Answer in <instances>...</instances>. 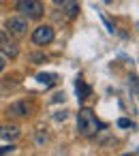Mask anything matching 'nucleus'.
Here are the masks:
<instances>
[{"mask_svg": "<svg viewBox=\"0 0 139 156\" xmlns=\"http://www.w3.org/2000/svg\"><path fill=\"white\" fill-rule=\"evenodd\" d=\"M101 126H103V124L96 120V115H94V111H92L90 107L79 109V113H77V130H79V135H84V137H94Z\"/></svg>", "mask_w": 139, "mask_h": 156, "instance_id": "1", "label": "nucleus"}, {"mask_svg": "<svg viewBox=\"0 0 139 156\" xmlns=\"http://www.w3.org/2000/svg\"><path fill=\"white\" fill-rule=\"evenodd\" d=\"M17 11L28 17V20H39L43 13H45V7L41 0H20L17 2Z\"/></svg>", "mask_w": 139, "mask_h": 156, "instance_id": "2", "label": "nucleus"}, {"mask_svg": "<svg viewBox=\"0 0 139 156\" xmlns=\"http://www.w3.org/2000/svg\"><path fill=\"white\" fill-rule=\"evenodd\" d=\"M0 51L5 58H17L20 56V47L13 39H9V34L5 30H0Z\"/></svg>", "mask_w": 139, "mask_h": 156, "instance_id": "3", "label": "nucleus"}, {"mask_svg": "<svg viewBox=\"0 0 139 156\" xmlns=\"http://www.w3.org/2000/svg\"><path fill=\"white\" fill-rule=\"evenodd\" d=\"M54 37H56V32L52 26H39L32 32V43L34 45H49L54 41Z\"/></svg>", "mask_w": 139, "mask_h": 156, "instance_id": "4", "label": "nucleus"}, {"mask_svg": "<svg viewBox=\"0 0 139 156\" xmlns=\"http://www.w3.org/2000/svg\"><path fill=\"white\" fill-rule=\"evenodd\" d=\"M7 32L15 37H24L28 32V20L26 17H9L7 20Z\"/></svg>", "mask_w": 139, "mask_h": 156, "instance_id": "5", "label": "nucleus"}, {"mask_svg": "<svg viewBox=\"0 0 139 156\" xmlns=\"http://www.w3.org/2000/svg\"><path fill=\"white\" fill-rule=\"evenodd\" d=\"M58 7H60V11L64 13L66 20H75L79 15V2L77 0H62Z\"/></svg>", "mask_w": 139, "mask_h": 156, "instance_id": "6", "label": "nucleus"}, {"mask_svg": "<svg viewBox=\"0 0 139 156\" xmlns=\"http://www.w3.org/2000/svg\"><path fill=\"white\" fill-rule=\"evenodd\" d=\"M22 133L15 124H0V139H7V141H13L17 139Z\"/></svg>", "mask_w": 139, "mask_h": 156, "instance_id": "7", "label": "nucleus"}, {"mask_svg": "<svg viewBox=\"0 0 139 156\" xmlns=\"http://www.w3.org/2000/svg\"><path fill=\"white\" fill-rule=\"evenodd\" d=\"M28 111H30V107H28V103H26V101L13 103V105L9 107V113H11V115H17V118H24V115H28Z\"/></svg>", "mask_w": 139, "mask_h": 156, "instance_id": "8", "label": "nucleus"}, {"mask_svg": "<svg viewBox=\"0 0 139 156\" xmlns=\"http://www.w3.org/2000/svg\"><path fill=\"white\" fill-rule=\"evenodd\" d=\"M75 88H77V98H86L88 94H90V86H86L84 83V79H77V83H75Z\"/></svg>", "mask_w": 139, "mask_h": 156, "instance_id": "9", "label": "nucleus"}, {"mask_svg": "<svg viewBox=\"0 0 139 156\" xmlns=\"http://www.w3.org/2000/svg\"><path fill=\"white\" fill-rule=\"evenodd\" d=\"M37 79H39L41 83H47V86H52V83L56 81V75H54V73H41Z\"/></svg>", "mask_w": 139, "mask_h": 156, "instance_id": "10", "label": "nucleus"}, {"mask_svg": "<svg viewBox=\"0 0 139 156\" xmlns=\"http://www.w3.org/2000/svg\"><path fill=\"white\" fill-rule=\"evenodd\" d=\"M118 126H122V128H133L135 124H133L130 120H126V118H122V120H118Z\"/></svg>", "mask_w": 139, "mask_h": 156, "instance_id": "11", "label": "nucleus"}, {"mask_svg": "<svg viewBox=\"0 0 139 156\" xmlns=\"http://www.w3.org/2000/svg\"><path fill=\"white\" fill-rule=\"evenodd\" d=\"M11 152H15L13 145H0V154H11Z\"/></svg>", "mask_w": 139, "mask_h": 156, "instance_id": "12", "label": "nucleus"}, {"mask_svg": "<svg viewBox=\"0 0 139 156\" xmlns=\"http://www.w3.org/2000/svg\"><path fill=\"white\" fill-rule=\"evenodd\" d=\"M5 64H7V60H5V56H2V54H0V71L5 69Z\"/></svg>", "mask_w": 139, "mask_h": 156, "instance_id": "13", "label": "nucleus"}, {"mask_svg": "<svg viewBox=\"0 0 139 156\" xmlns=\"http://www.w3.org/2000/svg\"><path fill=\"white\" fill-rule=\"evenodd\" d=\"M54 2H56V5H60V2H62V0H54Z\"/></svg>", "mask_w": 139, "mask_h": 156, "instance_id": "14", "label": "nucleus"}, {"mask_svg": "<svg viewBox=\"0 0 139 156\" xmlns=\"http://www.w3.org/2000/svg\"><path fill=\"white\" fill-rule=\"evenodd\" d=\"M2 2H5V0H0V5H2Z\"/></svg>", "mask_w": 139, "mask_h": 156, "instance_id": "15", "label": "nucleus"}, {"mask_svg": "<svg viewBox=\"0 0 139 156\" xmlns=\"http://www.w3.org/2000/svg\"><path fill=\"white\" fill-rule=\"evenodd\" d=\"M105 2H111V0H105Z\"/></svg>", "mask_w": 139, "mask_h": 156, "instance_id": "16", "label": "nucleus"}]
</instances>
